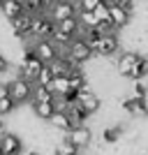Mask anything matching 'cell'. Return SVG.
<instances>
[{"instance_id": "cell-1", "label": "cell", "mask_w": 148, "mask_h": 155, "mask_svg": "<svg viewBox=\"0 0 148 155\" xmlns=\"http://www.w3.org/2000/svg\"><path fill=\"white\" fill-rule=\"evenodd\" d=\"M53 30H56V21L49 16V12L35 14V16H32V26H30V32H28L26 44L35 42V39H51Z\"/></svg>"}, {"instance_id": "cell-2", "label": "cell", "mask_w": 148, "mask_h": 155, "mask_svg": "<svg viewBox=\"0 0 148 155\" xmlns=\"http://www.w3.org/2000/svg\"><path fill=\"white\" fill-rule=\"evenodd\" d=\"M60 53H65V56H67V58H70L74 65H86L88 60H93V58H95L93 49L88 46V42H86V39L81 37V35L72 39V42H70L67 46H65V49H63Z\"/></svg>"}, {"instance_id": "cell-3", "label": "cell", "mask_w": 148, "mask_h": 155, "mask_svg": "<svg viewBox=\"0 0 148 155\" xmlns=\"http://www.w3.org/2000/svg\"><path fill=\"white\" fill-rule=\"evenodd\" d=\"M9 97H12L16 104H26L32 102V93H35V84L26 77H14L9 81Z\"/></svg>"}, {"instance_id": "cell-4", "label": "cell", "mask_w": 148, "mask_h": 155, "mask_svg": "<svg viewBox=\"0 0 148 155\" xmlns=\"http://www.w3.org/2000/svg\"><path fill=\"white\" fill-rule=\"evenodd\" d=\"M28 46L35 51V56H37L44 65H49L51 60H56L60 56V46L56 44L53 39H35V42H30Z\"/></svg>"}, {"instance_id": "cell-5", "label": "cell", "mask_w": 148, "mask_h": 155, "mask_svg": "<svg viewBox=\"0 0 148 155\" xmlns=\"http://www.w3.org/2000/svg\"><path fill=\"white\" fill-rule=\"evenodd\" d=\"M32 16H35V14L23 12V14H19V16H14V19L9 21L12 35L19 39V42H26L28 39V32H30V26H32Z\"/></svg>"}, {"instance_id": "cell-6", "label": "cell", "mask_w": 148, "mask_h": 155, "mask_svg": "<svg viewBox=\"0 0 148 155\" xmlns=\"http://www.w3.org/2000/svg\"><path fill=\"white\" fill-rule=\"evenodd\" d=\"M77 14H79V9H77V2H74V0H60V2L49 7V16H51L56 23L70 19V16H77Z\"/></svg>"}, {"instance_id": "cell-7", "label": "cell", "mask_w": 148, "mask_h": 155, "mask_svg": "<svg viewBox=\"0 0 148 155\" xmlns=\"http://www.w3.org/2000/svg\"><path fill=\"white\" fill-rule=\"evenodd\" d=\"M65 139L72 141V143H77L79 148L84 150L93 143V130H90V125H77V127H72L70 132H65Z\"/></svg>"}, {"instance_id": "cell-8", "label": "cell", "mask_w": 148, "mask_h": 155, "mask_svg": "<svg viewBox=\"0 0 148 155\" xmlns=\"http://www.w3.org/2000/svg\"><path fill=\"white\" fill-rule=\"evenodd\" d=\"M109 21H111V26H113V30L120 32L132 23V12L125 9V7H120V5H111L109 7Z\"/></svg>"}, {"instance_id": "cell-9", "label": "cell", "mask_w": 148, "mask_h": 155, "mask_svg": "<svg viewBox=\"0 0 148 155\" xmlns=\"http://www.w3.org/2000/svg\"><path fill=\"white\" fill-rule=\"evenodd\" d=\"M77 102L81 104V107H86L90 114H100V109H102V97L97 95V93L93 91L90 86L77 93Z\"/></svg>"}, {"instance_id": "cell-10", "label": "cell", "mask_w": 148, "mask_h": 155, "mask_svg": "<svg viewBox=\"0 0 148 155\" xmlns=\"http://www.w3.org/2000/svg\"><path fill=\"white\" fill-rule=\"evenodd\" d=\"M0 150H2V155H21L23 139L14 132H5V134H0Z\"/></svg>"}, {"instance_id": "cell-11", "label": "cell", "mask_w": 148, "mask_h": 155, "mask_svg": "<svg viewBox=\"0 0 148 155\" xmlns=\"http://www.w3.org/2000/svg\"><path fill=\"white\" fill-rule=\"evenodd\" d=\"M141 56H143V53H139V51H123V53H118V58H116V72L125 79V77H127V72L141 60Z\"/></svg>"}, {"instance_id": "cell-12", "label": "cell", "mask_w": 148, "mask_h": 155, "mask_svg": "<svg viewBox=\"0 0 148 155\" xmlns=\"http://www.w3.org/2000/svg\"><path fill=\"white\" fill-rule=\"evenodd\" d=\"M120 109L127 114V116H146V109H143V97H134V95H125L120 100Z\"/></svg>"}, {"instance_id": "cell-13", "label": "cell", "mask_w": 148, "mask_h": 155, "mask_svg": "<svg viewBox=\"0 0 148 155\" xmlns=\"http://www.w3.org/2000/svg\"><path fill=\"white\" fill-rule=\"evenodd\" d=\"M65 111H67V116H70V120H72V127H77V125H86L90 118H93V114H90L86 107H81L79 102L70 104Z\"/></svg>"}, {"instance_id": "cell-14", "label": "cell", "mask_w": 148, "mask_h": 155, "mask_svg": "<svg viewBox=\"0 0 148 155\" xmlns=\"http://www.w3.org/2000/svg\"><path fill=\"white\" fill-rule=\"evenodd\" d=\"M49 67H51L53 77H67V74H70V72L74 70L77 65L72 63V60L67 58L65 53H60V56H58V58H56V60H51V63H49Z\"/></svg>"}, {"instance_id": "cell-15", "label": "cell", "mask_w": 148, "mask_h": 155, "mask_svg": "<svg viewBox=\"0 0 148 155\" xmlns=\"http://www.w3.org/2000/svg\"><path fill=\"white\" fill-rule=\"evenodd\" d=\"M125 134V127H123V123H113V125H107V127L102 130V143H107V146H113V143L120 141V137Z\"/></svg>"}, {"instance_id": "cell-16", "label": "cell", "mask_w": 148, "mask_h": 155, "mask_svg": "<svg viewBox=\"0 0 148 155\" xmlns=\"http://www.w3.org/2000/svg\"><path fill=\"white\" fill-rule=\"evenodd\" d=\"M26 9H23V2L21 0H2L0 2V14L5 16L7 21H12L14 16H19V14H23Z\"/></svg>"}, {"instance_id": "cell-17", "label": "cell", "mask_w": 148, "mask_h": 155, "mask_svg": "<svg viewBox=\"0 0 148 155\" xmlns=\"http://www.w3.org/2000/svg\"><path fill=\"white\" fill-rule=\"evenodd\" d=\"M56 114V104L51 102H32V116L39 120H51V116Z\"/></svg>"}, {"instance_id": "cell-18", "label": "cell", "mask_w": 148, "mask_h": 155, "mask_svg": "<svg viewBox=\"0 0 148 155\" xmlns=\"http://www.w3.org/2000/svg\"><path fill=\"white\" fill-rule=\"evenodd\" d=\"M56 26H58L63 32H67L70 37H79V35L84 32V26H81V21H79V14H77V16H70V19H65V21H60V23H56Z\"/></svg>"}, {"instance_id": "cell-19", "label": "cell", "mask_w": 148, "mask_h": 155, "mask_svg": "<svg viewBox=\"0 0 148 155\" xmlns=\"http://www.w3.org/2000/svg\"><path fill=\"white\" fill-rule=\"evenodd\" d=\"M49 123L53 125V130H58V132H70L72 130V120H70V116H67V111H60V109H56V114L51 116Z\"/></svg>"}, {"instance_id": "cell-20", "label": "cell", "mask_w": 148, "mask_h": 155, "mask_svg": "<svg viewBox=\"0 0 148 155\" xmlns=\"http://www.w3.org/2000/svg\"><path fill=\"white\" fill-rule=\"evenodd\" d=\"M146 77H148V58L141 56V60L127 72V77H125V79H130V81H143Z\"/></svg>"}, {"instance_id": "cell-21", "label": "cell", "mask_w": 148, "mask_h": 155, "mask_svg": "<svg viewBox=\"0 0 148 155\" xmlns=\"http://www.w3.org/2000/svg\"><path fill=\"white\" fill-rule=\"evenodd\" d=\"M49 91L53 95H65V93H70V79L67 77H53V81L49 84Z\"/></svg>"}, {"instance_id": "cell-22", "label": "cell", "mask_w": 148, "mask_h": 155, "mask_svg": "<svg viewBox=\"0 0 148 155\" xmlns=\"http://www.w3.org/2000/svg\"><path fill=\"white\" fill-rule=\"evenodd\" d=\"M53 150H58L60 155H79V153H81V148H79L77 143L67 141L65 137H63V141H58L56 146H53Z\"/></svg>"}, {"instance_id": "cell-23", "label": "cell", "mask_w": 148, "mask_h": 155, "mask_svg": "<svg viewBox=\"0 0 148 155\" xmlns=\"http://www.w3.org/2000/svg\"><path fill=\"white\" fill-rule=\"evenodd\" d=\"M53 93L49 91V86H37L35 84V93H32V102H51Z\"/></svg>"}, {"instance_id": "cell-24", "label": "cell", "mask_w": 148, "mask_h": 155, "mask_svg": "<svg viewBox=\"0 0 148 155\" xmlns=\"http://www.w3.org/2000/svg\"><path fill=\"white\" fill-rule=\"evenodd\" d=\"M23 2V9L30 14H42V12H49L46 9V2L44 0H21Z\"/></svg>"}, {"instance_id": "cell-25", "label": "cell", "mask_w": 148, "mask_h": 155, "mask_svg": "<svg viewBox=\"0 0 148 155\" xmlns=\"http://www.w3.org/2000/svg\"><path fill=\"white\" fill-rule=\"evenodd\" d=\"M51 81H53V72H51V67H49V65H44V67L39 70L37 79H35V84H37V86H49Z\"/></svg>"}, {"instance_id": "cell-26", "label": "cell", "mask_w": 148, "mask_h": 155, "mask_svg": "<svg viewBox=\"0 0 148 155\" xmlns=\"http://www.w3.org/2000/svg\"><path fill=\"white\" fill-rule=\"evenodd\" d=\"M16 107H19V104L14 102L12 97L7 95V97H2V100H0V118L2 116H9V114H12L14 109H16Z\"/></svg>"}, {"instance_id": "cell-27", "label": "cell", "mask_w": 148, "mask_h": 155, "mask_svg": "<svg viewBox=\"0 0 148 155\" xmlns=\"http://www.w3.org/2000/svg\"><path fill=\"white\" fill-rule=\"evenodd\" d=\"M79 21H81V26H84V30H86V28H95L100 19H97L93 12H79Z\"/></svg>"}, {"instance_id": "cell-28", "label": "cell", "mask_w": 148, "mask_h": 155, "mask_svg": "<svg viewBox=\"0 0 148 155\" xmlns=\"http://www.w3.org/2000/svg\"><path fill=\"white\" fill-rule=\"evenodd\" d=\"M74 2H77V9H79V12H93L102 0H74Z\"/></svg>"}, {"instance_id": "cell-29", "label": "cell", "mask_w": 148, "mask_h": 155, "mask_svg": "<svg viewBox=\"0 0 148 155\" xmlns=\"http://www.w3.org/2000/svg\"><path fill=\"white\" fill-rule=\"evenodd\" d=\"M132 84H134L132 86V95L134 97H146L148 95V86L143 81H132Z\"/></svg>"}, {"instance_id": "cell-30", "label": "cell", "mask_w": 148, "mask_h": 155, "mask_svg": "<svg viewBox=\"0 0 148 155\" xmlns=\"http://www.w3.org/2000/svg\"><path fill=\"white\" fill-rule=\"evenodd\" d=\"M93 14H95V16H97L100 21H109V7L104 5V2H100V5H97L95 9H93Z\"/></svg>"}, {"instance_id": "cell-31", "label": "cell", "mask_w": 148, "mask_h": 155, "mask_svg": "<svg viewBox=\"0 0 148 155\" xmlns=\"http://www.w3.org/2000/svg\"><path fill=\"white\" fill-rule=\"evenodd\" d=\"M95 32H100V35H107V32H116L113 30V26H111V21H97V26L93 28Z\"/></svg>"}, {"instance_id": "cell-32", "label": "cell", "mask_w": 148, "mask_h": 155, "mask_svg": "<svg viewBox=\"0 0 148 155\" xmlns=\"http://www.w3.org/2000/svg\"><path fill=\"white\" fill-rule=\"evenodd\" d=\"M9 95V86H7V81H2V79H0V100H2V97H7Z\"/></svg>"}, {"instance_id": "cell-33", "label": "cell", "mask_w": 148, "mask_h": 155, "mask_svg": "<svg viewBox=\"0 0 148 155\" xmlns=\"http://www.w3.org/2000/svg\"><path fill=\"white\" fill-rule=\"evenodd\" d=\"M44 2H46V9H49L51 5H56V2H60V0H44Z\"/></svg>"}, {"instance_id": "cell-34", "label": "cell", "mask_w": 148, "mask_h": 155, "mask_svg": "<svg viewBox=\"0 0 148 155\" xmlns=\"http://www.w3.org/2000/svg\"><path fill=\"white\" fill-rule=\"evenodd\" d=\"M143 109H146V116H148V95L143 97Z\"/></svg>"}, {"instance_id": "cell-35", "label": "cell", "mask_w": 148, "mask_h": 155, "mask_svg": "<svg viewBox=\"0 0 148 155\" xmlns=\"http://www.w3.org/2000/svg\"><path fill=\"white\" fill-rule=\"evenodd\" d=\"M26 155H42V153H39V150H28Z\"/></svg>"}, {"instance_id": "cell-36", "label": "cell", "mask_w": 148, "mask_h": 155, "mask_svg": "<svg viewBox=\"0 0 148 155\" xmlns=\"http://www.w3.org/2000/svg\"><path fill=\"white\" fill-rule=\"evenodd\" d=\"M0 155H2V150H0Z\"/></svg>"}, {"instance_id": "cell-37", "label": "cell", "mask_w": 148, "mask_h": 155, "mask_svg": "<svg viewBox=\"0 0 148 155\" xmlns=\"http://www.w3.org/2000/svg\"><path fill=\"white\" fill-rule=\"evenodd\" d=\"M116 2H120V0H116Z\"/></svg>"}, {"instance_id": "cell-38", "label": "cell", "mask_w": 148, "mask_h": 155, "mask_svg": "<svg viewBox=\"0 0 148 155\" xmlns=\"http://www.w3.org/2000/svg\"><path fill=\"white\" fill-rule=\"evenodd\" d=\"M0 2H2V0H0Z\"/></svg>"}]
</instances>
